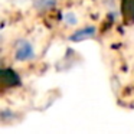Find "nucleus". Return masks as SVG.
Wrapping results in <instances>:
<instances>
[{
	"label": "nucleus",
	"instance_id": "1",
	"mask_svg": "<svg viewBox=\"0 0 134 134\" xmlns=\"http://www.w3.org/2000/svg\"><path fill=\"white\" fill-rule=\"evenodd\" d=\"M15 58L16 61L20 62H27L30 59L35 58V49H33V45L29 41L23 39V41H19L16 45V51H15Z\"/></svg>",
	"mask_w": 134,
	"mask_h": 134
},
{
	"label": "nucleus",
	"instance_id": "2",
	"mask_svg": "<svg viewBox=\"0 0 134 134\" xmlns=\"http://www.w3.org/2000/svg\"><path fill=\"white\" fill-rule=\"evenodd\" d=\"M95 33H97L95 27L88 26V27H84V29H79L76 32H74L69 36V41L71 42H81V41H85V39H90L92 36H95Z\"/></svg>",
	"mask_w": 134,
	"mask_h": 134
},
{
	"label": "nucleus",
	"instance_id": "3",
	"mask_svg": "<svg viewBox=\"0 0 134 134\" xmlns=\"http://www.w3.org/2000/svg\"><path fill=\"white\" fill-rule=\"evenodd\" d=\"M0 84L13 87V85L19 84V78L12 69H0Z\"/></svg>",
	"mask_w": 134,
	"mask_h": 134
},
{
	"label": "nucleus",
	"instance_id": "4",
	"mask_svg": "<svg viewBox=\"0 0 134 134\" xmlns=\"http://www.w3.org/2000/svg\"><path fill=\"white\" fill-rule=\"evenodd\" d=\"M56 3H58V0H35L33 6H35L36 10L43 12V10H49L52 7H55Z\"/></svg>",
	"mask_w": 134,
	"mask_h": 134
},
{
	"label": "nucleus",
	"instance_id": "5",
	"mask_svg": "<svg viewBox=\"0 0 134 134\" xmlns=\"http://www.w3.org/2000/svg\"><path fill=\"white\" fill-rule=\"evenodd\" d=\"M65 22H66L68 25H76V23H78V20H76V16L72 15V13H68V15H65Z\"/></svg>",
	"mask_w": 134,
	"mask_h": 134
}]
</instances>
